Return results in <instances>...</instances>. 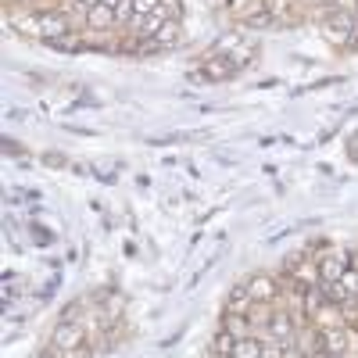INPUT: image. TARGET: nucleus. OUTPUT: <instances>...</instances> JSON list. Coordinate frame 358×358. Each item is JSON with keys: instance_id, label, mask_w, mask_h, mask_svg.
Listing matches in <instances>:
<instances>
[{"instance_id": "nucleus-20", "label": "nucleus", "mask_w": 358, "mask_h": 358, "mask_svg": "<svg viewBox=\"0 0 358 358\" xmlns=\"http://www.w3.org/2000/svg\"><path fill=\"white\" fill-rule=\"evenodd\" d=\"M334 8H337V11H351V15H358V0H334Z\"/></svg>"}, {"instance_id": "nucleus-7", "label": "nucleus", "mask_w": 358, "mask_h": 358, "mask_svg": "<svg viewBox=\"0 0 358 358\" xmlns=\"http://www.w3.org/2000/svg\"><path fill=\"white\" fill-rule=\"evenodd\" d=\"M305 251V248H301ZM301 290H308V287H319L322 283V273H319V258H312L308 251L301 255V262H297V268H294V276H290Z\"/></svg>"}, {"instance_id": "nucleus-15", "label": "nucleus", "mask_w": 358, "mask_h": 358, "mask_svg": "<svg viewBox=\"0 0 358 358\" xmlns=\"http://www.w3.org/2000/svg\"><path fill=\"white\" fill-rule=\"evenodd\" d=\"M233 358H262V341H258V337L236 341V348H233Z\"/></svg>"}, {"instance_id": "nucleus-19", "label": "nucleus", "mask_w": 358, "mask_h": 358, "mask_svg": "<svg viewBox=\"0 0 358 358\" xmlns=\"http://www.w3.org/2000/svg\"><path fill=\"white\" fill-rule=\"evenodd\" d=\"M97 176V183H104V187H115V172H104V169H90Z\"/></svg>"}, {"instance_id": "nucleus-2", "label": "nucleus", "mask_w": 358, "mask_h": 358, "mask_svg": "<svg viewBox=\"0 0 358 358\" xmlns=\"http://www.w3.org/2000/svg\"><path fill=\"white\" fill-rule=\"evenodd\" d=\"M4 25L11 29L15 36L40 40V43H43V18H40V11H29V8H4Z\"/></svg>"}, {"instance_id": "nucleus-18", "label": "nucleus", "mask_w": 358, "mask_h": 358, "mask_svg": "<svg viewBox=\"0 0 358 358\" xmlns=\"http://www.w3.org/2000/svg\"><path fill=\"white\" fill-rule=\"evenodd\" d=\"M158 4H162V0H133L136 15H155V11H158Z\"/></svg>"}, {"instance_id": "nucleus-10", "label": "nucleus", "mask_w": 358, "mask_h": 358, "mask_svg": "<svg viewBox=\"0 0 358 358\" xmlns=\"http://www.w3.org/2000/svg\"><path fill=\"white\" fill-rule=\"evenodd\" d=\"M312 326H315V330H334V326H348V322H344V315H341V305L326 301V305L312 315Z\"/></svg>"}, {"instance_id": "nucleus-14", "label": "nucleus", "mask_w": 358, "mask_h": 358, "mask_svg": "<svg viewBox=\"0 0 358 358\" xmlns=\"http://www.w3.org/2000/svg\"><path fill=\"white\" fill-rule=\"evenodd\" d=\"M233 348H236V337L226 334L222 326H219V334H215V341H212V358H233Z\"/></svg>"}, {"instance_id": "nucleus-24", "label": "nucleus", "mask_w": 358, "mask_h": 358, "mask_svg": "<svg viewBox=\"0 0 358 358\" xmlns=\"http://www.w3.org/2000/svg\"><path fill=\"white\" fill-rule=\"evenodd\" d=\"M83 4H86V8H97V4H101V0H83Z\"/></svg>"}, {"instance_id": "nucleus-4", "label": "nucleus", "mask_w": 358, "mask_h": 358, "mask_svg": "<svg viewBox=\"0 0 358 358\" xmlns=\"http://www.w3.org/2000/svg\"><path fill=\"white\" fill-rule=\"evenodd\" d=\"M251 301H265V305H276L280 301V276L268 273V268H258V273H251L244 280Z\"/></svg>"}, {"instance_id": "nucleus-8", "label": "nucleus", "mask_w": 358, "mask_h": 358, "mask_svg": "<svg viewBox=\"0 0 358 358\" xmlns=\"http://www.w3.org/2000/svg\"><path fill=\"white\" fill-rule=\"evenodd\" d=\"M115 29H118L115 8H108V4L90 8V15H86V33H115Z\"/></svg>"}, {"instance_id": "nucleus-22", "label": "nucleus", "mask_w": 358, "mask_h": 358, "mask_svg": "<svg viewBox=\"0 0 358 358\" xmlns=\"http://www.w3.org/2000/svg\"><path fill=\"white\" fill-rule=\"evenodd\" d=\"M43 165H65L62 155H43Z\"/></svg>"}, {"instance_id": "nucleus-17", "label": "nucleus", "mask_w": 358, "mask_h": 358, "mask_svg": "<svg viewBox=\"0 0 358 358\" xmlns=\"http://www.w3.org/2000/svg\"><path fill=\"white\" fill-rule=\"evenodd\" d=\"M29 229H33V241H36V248H50V244L57 241V236H54L50 229H43V226H29Z\"/></svg>"}, {"instance_id": "nucleus-25", "label": "nucleus", "mask_w": 358, "mask_h": 358, "mask_svg": "<svg viewBox=\"0 0 358 358\" xmlns=\"http://www.w3.org/2000/svg\"><path fill=\"white\" fill-rule=\"evenodd\" d=\"M322 358H348V355H322Z\"/></svg>"}, {"instance_id": "nucleus-21", "label": "nucleus", "mask_w": 358, "mask_h": 358, "mask_svg": "<svg viewBox=\"0 0 358 358\" xmlns=\"http://www.w3.org/2000/svg\"><path fill=\"white\" fill-rule=\"evenodd\" d=\"M4 147H8V155H11V158H18V155H25V147H18L15 140H4Z\"/></svg>"}, {"instance_id": "nucleus-23", "label": "nucleus", "mask_w": 358, "mask_h": 358, "mask_svg": "<svg viewBox=\"0 0 358 358\" xmlns=\"http://www.w3.org/2000/svg\"><path fill=\"white\" fill-rule=\"evenodd\" d=\"M101 4H108V8H115V11H118V8L126 4V0H101Z\"/></svg>"}, {"instance_id": "nucleus-5", "label": "nucleus", "mask_w": 358, "mask_h": 358, "mask_svg": "<svg viewBox=\"0 0 358 358\" xmlns=\"http://www.w3.org/2000/svg\"><path fill=\"white\" fill-rule=\"evenodd\" d=\"M40 18H43V43L62 40V36H69L72 29H76V25H72V18H69V15H62L57 8H54V11H43Z\"/></svg>"}, {"instance_id": "nucleus-3", "label": "nucleus", "mask_w": 358, "mask_h": 358, "mask_svg": "<svg viewBox=\"0 0 358 358\" xmlns=\"http://www.w3.org/2000/svg\"><path fill=\"white\" fill-rule=\"evenodd\" d=\"M86 337H90V326H86V322H76V319H57V326L50 330V344L62 348V351H69V355L83 351Z\"/></svg>"}, {"instance_id": "nucleus-9", "label": "nucleus", "mask_w": 358, "mask_h": 358, "mask_svg": "<svg viewBox=\"0 0 358 358\" xmlns=\"http://www.w3.org/2000/svg\"><path fill=\"white\" fill-rule=\"evenodd\" d=\"M251 305H255V301H251L248 287H244V283H236V287H233V290L226 294V301H222V312H226V315H248V312H251Z\"/></svg>"}, {"instance_id": "nucleus-11", "label": "nucleus", "mask_w": 358, "mask_h": 358, "mask_svg": "<svg viewBox=\"0 0 358 358\" xmlns=\"http://www.w3.org/2000/svg\"><path fill=\"white\" fill-rule=\"evenodd\" d=\"M222 330H226V334H233L236 341L255 337V326H251V319H248V315H226V312H222Z\"/></svg>"}, {"instance_id": "nucleus-6", "label": "nucleus", "mask_w": 358, "mask_h": 358, "mask_svg": "<svg viewBox=\"0 0 358 358\" xmlns=\"http://www.w3.org/2000/svg\"><path fill=\"white\" fill-rule=\"evenodd\" d=\"M319 348H322V355H351V337H348V326H334V330H319Z\"/></svg>"}, {"instance_id": "nucleus-16", "label": "nucleus", "mask_w": 358, "mask_h": 358, "mask_svg": "<svg viewBox=\"0 0 358 358\" xmlns=\"http://www.w3.org/2000/svg\"><path fill=\"white\" fill-rule=\"evenodd\" d=\"M322 294L330 297L334 305H341V301H348V297H351V294L344 290V283H341V280H334V283H322Z\"/></svg>"}, {"instance_id": "nucleus-12", "label": "nucleus", "mask_w": 358, "mask_h": 358, "mask_svg": "<svg viewBox=\"0 0 358 358\" xmlns=\"http://www.w3.org/2000/svg\"><path fill=\"white\" fill-rule=\"evenodd\" d=\"M273 315H276V305H265V301H255V305H251L248 319H251V326H255V337H258L262 330H268V322H273Z\"/></svg>"}, {"instance_id": "nucleus-26", "label": "nucleus", "mask_w": 358, "mask_h": 358, "mask_svg": "<svg viewBox=\"0 0 358 358\" xmlns=\"http://www.w3.org/2000/svg\"><path fill=\"white\" fill-rule=\"evenodd\" d=\"M301 358H322V355H301Z\"/></svg>"}, {"instance_id": "nucleus-13", "label": "nucleus", "mask_w": 358, "mask_h": 358, "mask_svg": "<svg viewBox=\"0 0 358 358\" xmlns=\"http://www.w3.org/2000/svg\"><path fill=\"white\" fill-rule=\"evenodd\" d=\"M165 50H172V47H179V40H183V22H165L162 29H158V36H155Z\"/></svg>"}, {"instance_id": "nucleus-1", "label": "nucleus", "mask_w": 358, "mask_h": 358, "mask_svg": "<svg viewBox=\"0 0 358 358\" xmlns=\"http://www.w3.org/2000/svg\"><path fill=\"white\" fill-rule=\"evenodd\" d=\"M319 25H322V36L330 40L334 47L351 50L355 33H358V15H351V11H326V18Z\"/></svg>"}]
</instances>
